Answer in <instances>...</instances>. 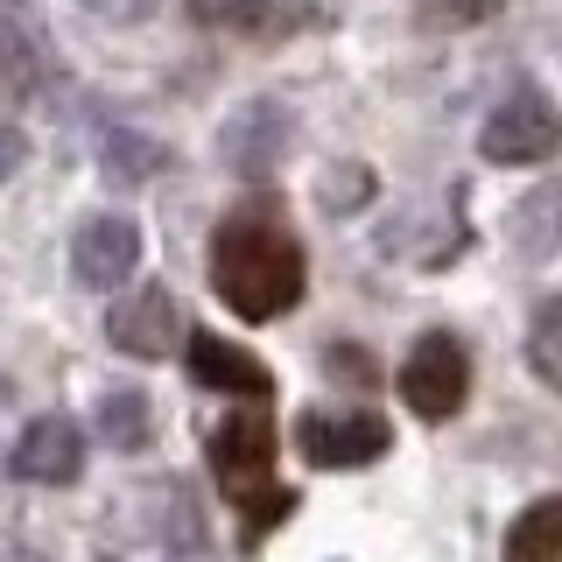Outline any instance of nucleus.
Listing matches in <instances>:
<instances>
[{"label": "nucleus", "mask_w": 562, "mask_h": 562, "mask_svg": "<svg viewBox=\"0 0 562 562\" xmlns=\"http://www.w3.org/2000/svg\"><path fill=\"white\" fill-rule=\"evenodd\" d=\"M303 281H310L303 246L260 211H239L211 233V295L246 324H274L281 310H295Z\"/></svg>", "instance_id": "nucleus-1"}, {"label": "nucleus", "mask_w": 562, "mask_h": 562, "mask_svg": "<svg viewBox=\"0 0 562 562\" xmlns=\"http://www.w3.org/2000/svg\"><path fill=\"white\" fill-rule=\"evenodd\" d=\"M211 471L225 479V499L246 514V535H268L289 514V492L274 485V429L260 415H233L225 429H211Z\"/></svg>", "instance_id": "nucleus-2"}, {"label": "nucleus", "mask_w": 562, "mask_h": 562, "mask_svg": "<svg viewBox=\"0 0 562 562\" xmlns=\"http://www.w3.org/2000/svg\"><path fill=\"white\" fill-rule=\"evenodd\" d=\"M479 148H485V162H514V169L549 162L562 148V105L549 92H514L506 105H492Z\"/></svg>", "instance_id": "nucleus-3"}, {"label": "nucleus", "mask_w": 562, "mask_h": 562, "mask_svg": "<svg viewBox=\"0 0 562 562\" xmlns=\"http://www.w3.org/2000/svg\"><path fill=\"white\" fill-rule=\"evenodd\" d=\"M401 394H408L415 415L450 422L457 408H464V394H471V359H464V345H457L450 330H429V338L408 351V366H401Z\"/></svg>", "instance_id": "nucleus-4"}, {"label": "nucleus", "mask_w": 562, "mask_h": 562, "mask_svg": "<svg viewBox=\"0 0 562 562\" xmlns=\"http://www.w3.org/2000/svg\"><path fill=\"white\" fill-rule=\"evenodd\" d=\"M198 29H225V35H254V43H274V35L316 29L324 22V0H183Z\"/></svg>", "instance_id": "nucleus-5"}, {"label": "nucleus", "mask_w": 562, "mask_h": 562, "mask_svg": "<svg viewBox=\"0 0 562 562\" xmlns=\"http://www.w3.org/2000/svg\"><path fill=\"white\" fill-rule=\"evenodd\" d=\"M295 443H303V457L316 471H351V464L386 457L394 429H386L380 415H303L295 422Z\"/></svg>", "instance_id": "nucleus-6"}, {"label": "nucleus", "mask_w": 562, "mask_h": 562, "mask_svg": "<svg viewBox=\"0 0 562 562\" xmlns=\"http://www.w3.org/2000/svg\"><path fill=\"white\" fill-rule=\"evenodd\" d=\"M140 260V225L127 211H99V218L78 225V239H70V268H78L85 289H120V281L134 274Z\"/></svg>", "instance_id": "nucleus-7"}, {"label": "nucleus", "mask_w": 562, "mask_h": 562, "mask_svg": "<svg viewBox=\"0 0 562 562\" xmlns=\"http://www.w3.org/2000/svg\"><path fill=\"white\" fill-rule=\"evenodd\" d=\"M176 330H183V310H176V295L162 281L134 289L127 303H113V316H105V338H113V351H127V359H169Z\"/></svg>", "instance_id": "nucleus-8"}, {"label": "nucleus", "mask_w": 562, "mask_h": 562, "mask_svg": "<svg viewBox=\"0 0 562 562\" xmlns=\"http://www.w3.org/2000/svg\"><path fill=\"white\" fill-rule=\"evenodd\" d=\"M218 155H225V169H233V176H268V169H281V155H289V113H281L274 99L239 105V113L218 127Z\"/></svg>", "instance_id": "nucleus-9"}, {"label": "nucleus", "mask_w": 562, "mask_h": 562, "mask_svg": "<svg viewBox=\"0 0 562 562\" xmlns=\"http://www.w3.org/2000/svg\"><path fill=\"white\" fill-rule=\"evenodd\" d=\"M85 471V429L70 415H35L14 443V479L29 485H70Z\"/></svg>", "instance_id": "nucleus-10"}, {"label": "nucleus", "mask_w": 562, "mask_h": 562, "mask_svg": "<svg viewBox=\"0 0 562 562\" xmlns=\"http://www.w3.org/2000/svg\"><path fill=\"white\" fill-rule=\"evenodd\" d=\"M190 380L198 386H218V394H274V373L254 359L246 345H225L218 330H198L190 338Z\"/></svg>", "instance_id": "nucleus-11"}, {"label": "nucleus", "mask_w": 562, "mask_h": 562, "mask_svg": "<svg viewBox=\"0 0 562 562\" xmlns=\"http://www.w3.org/2000/svg\"><path fill=\"white\" fill-rule=\"evenodd\" d=\"M506 246H514L527 268H541V260L562 254V183H535L514 204V218H506Z\"/></svg>", "instance_id": "nucleus-12"}, {"label": "nucleus", "mask_w": 562, "mask_h": 562, "mask_svg": "<svg viewBox=\"0 0 562 562\" xmlns=\"http://www.w3.org/2000/svg\"><path fill=\"white\" fill-rule=\"evenodd\" d=\"M49 85V49L22 14H0V99H35Z\"/></svg>", "instance_id": "nucleus-13"}, {"label": "nucleus", "mask_w": 562, "mask_h": 562, "mask_svg": "<svg viewBox=\"0 0 562 562\" xmlns=\"http://www.w3.org/2000/svg\"><path fill=\"white\" fill-rule=\"evenodd\" d=\"M99 436L113 450H148L155 443V408L140 386H113V394L99 401Z\"/></svg>", "instance_id": "nucleus-14"}, {"label": "nucleus", "mask_w": 562, "mask_h": 562, "mask_svg": "<svg viewBox=\"0 0 562 562\" xmlns=\"http://www.w3.org/2000/svg\"><path fill=\"white\" fill-rule=\"evenodd\" d=\"M506 562H562V499H535L506 527Z\"/></svg>", "instance_id": "nucleus-15"}, {"label": "nucleus", "mask_w": 562, "mask_h": 562, "mask_svg": "<svg viewBox=\"0 0 562 562\" xmlns=\"http://www.w3.org/2000/svg\"><path fill=\"white\" fill-rule=\"evenodd\" d=\"M162 162H169V148L148 140V134H134V127H113L105 134V155H99V169L113 176V183H148V176H162Z\"/></svg>", "instance_id": "nucleus-16"}, {"label": "nucleus", "mask_w": 562, "mask_h": 562, "mask_svg": "<svg viewBox=\"0 0 562 562\" xmlns=\"http://www.w3.org/2000/svg\"><path fill=\"white\" fill-rule=\"evenodd\" d=\"M527 366H535V380L562 386V295H549L527 324Z\"/></svg>", "instance_id": "nucleus-17"}, {"label": "nucleus", "mask_w": 562, "mask_h": 562, "mask_svg": "<svg viewBox=\"0 0 562 562\" xmlns=\"http://www.w3.org/2000/svg\"><path fill=\"white\" fill-rule=\"evenodd\" d=\"M422 8H429L436 22H457V29H471V22H492V14H499L506 0H422Z\"/></svg>", "instance_id": "nucleus-18"}, {"label": "nucleus", "mask_w": 562, "mask_h": 562, "mask_svg": "<svg viewBox=\"0 0 562 562\" xmlns=\"http://www.w3.org/2000/svg\"><path fill=\"white\" fill-rule=\"evenodd\" d=\"M22 155H29V140H22V127H0V183H8V176L22 169Z\"/></svg>", "instance_id": "nucleus-19"}]
</instances>
